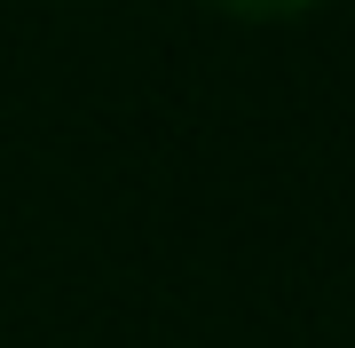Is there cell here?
<instances>
[{"label":"cell","mask_w":355,"mask_h":348,"mask_svg":"<svg viewBox=\"0 0 355 348\" xmlns=\"http://www.w3.org/2000/svg\"><path fill=\"white\" fill-rule=\"evenodd\" d=\"M214 16H229V24H300V16L331 8V0H205Z\"/></svg>","instance_id":"cell-1"}]
</instances>
